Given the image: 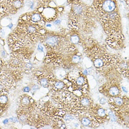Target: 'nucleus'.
Listing matches in <instances>:
<instances>
[{"label": "nucleus", "mask_w": 129, "mask_h": 129, "mask_svg": "<svg viewBox=\"0 0 129 129\" xmlns=\"http://www.w3.org/2000/svg\"><path fill=\"white\" fill-rule=\"evenodd\" d=\"M96 6L98 11L102 14V21L113 23L118 19V14L116 11V6L115 0H97L96 1Z\"/></svg>", "instance_id": "f257e3e1"}, {"label": "nucleus", "mask_w": 129, "mask_h": 129, "mask_svg": "<svg viewBox=\"0 0 129 129\" xmlns=\"http://www.w3.org/2000/svg\"><path fill=\"white\" fill-rule=\"evenodd\" d=\"M5 3L9 12L15 14L23 7L24 0H6Z\"/></svg>", "instance_id": "f03ea898"}, {"label": "nucleus", "mask_w": 129, "mask_h": 129, "mask_svg": "<svg viewBox=\"0 0 129 129\" xmlns=\"http://www.w3.org/2000/svg\"><path fill=\"white\" fill-rule=\"evenodd\" d=\"M29 15V17L30 19V20L35 23H39V22H40L42 17L41 15L38 12H35V13H33L31 15Z\"/></svg>", "instance_id": "7ed1b4c3"}, {"label": "nucleus", "mask_w": 129, "mask_h": 129, "mask_svg": "<svg viewBox=\"0 0 129 129\" xmlns=\"http://www.w3.org/2000/svg\"><path fill=\"white\" fill-rule=\"evenodd\" d=\"M45 42L49 46L54 47L56 46L58 43L57 38L54 36H49L46 38L45 40Z\"/></svg>", "instance_id": "20e7f679"}, {"label": "nucleus", "mask_w": 129, "mask_h": 129, "mask_svg": "<svg viewBox=\"0 0 129 129\" xmlns=\"http://www.w3.org/2000/svg\"><path fill=\"white\" fill-rule=\"evenodd\" d=\"M9 12L5 2L0 4V18Z\"/></svg>", "instance_id": "39448f33"}, {"label": "nucleus", "mask_w": 129, "mask_h": 129, "mask_svg": "<svg viewBox=\"0 0 129 129\" xmlns=\"http://www.w3.org/2000/svg\"><path fill=\"white\" fill-rule=\"evenodd\" d=\"M85 116H84L83 117L80 118V121L83 125L85 126H88L91 124V119L92 118H90L91 117H88V116H86V117H85Z\"/></svg>", "instance_id": "423d86ee"}, {"label": "nucleus", "mask_w": 129, "mask_h": 129, "mask_svg": "<svg viewBox=\"0 0 129 129\" xmlns=\"http://www.w3.org/2000/svg\"><path fill=\"white\" fill-rule=\"evenodd\" d=\"M94 64L95 65V67L99 68V67H101L104 65V61H103L102 58H98L96 59L94 61Z\"/></svg>", "instance_id": "0eeeda50"}, {"label": "nucleus", "mask_w": 129, "mask_h": 129, "mask_svg": "<svg viewBox=\"0 0 129 129\" xmlns=\"http://www.w3.org/2000/svg\"><path fill=\"white\" fill-rule=\"evenodd\" d=\"M109 94L112 96H116L119 93V90L116 87H112L109 90Z\"/></svg>", "instance_id": "6e6552de"}, {"label": "nucleus", "mask_w": 129, "mask_h": 129, "mask_svg": "<svg viewBox=\"0 0 129 129\" xmlns=\"http://www.w3.org/2000/svg\"><path fill=\"white\" fill-rule=\"evenodd\" d=\"M81 105L82 107H87L90 104V102L89 100L87 98H83L81 100Z\"/></svg>", "instance_id": "1a4fd4ad"}, {"label": "nucleus", "mask_w": 129, "mask_h": 129, "mask_svg": "<svg viewBox=\"0 0 129 129\" xmlns=\"http://www.w3.org/2000/svg\"><path fill=\"white\" fill-rule=\"evenodd\" d=\"M8 102V98L5 95H1L0 96V103L5 104Z\"/></svg>", "instance_id": "9d476101"}, {"label": "nucleus", "mask_w": 129, "mask_h": 129, "mask_svg": "<svg viewBox=\"0 0 129 129\" xmlns=\"http://www.w3.org/2000/svg\"><path fill=\"white\" fill-rule=\"evenodd\" d=\"M114 101L116 102V104L117 105H122V103H123V101L122 99L121 98L119 97H116L114 99Z\"/></svg>", "instance_id": "9b49d317"}, {"label": "nucleus", "mask_w": 129, "mask_h": 129, "mask_svg": "<svg viewBox=\"0 0 129 129\" xmlns=\"http://www.w3.org/2000/svg\"><path fill=\"white\" fill-rule=\"evenodd\" d=\"M97 113H98L99 116H100L101 117H103V116H105V111L103 109H98V110L97 111Z\"/></svg>", "instance_id": "f8f14e48"}, {"label": "nucleus", "mask_w": 129, "mask_h": 129, "mask_svg": "<svg viewBox=\"0 0 129 129\" xmlns=\"http://www.w3.org/2000/svg\"><path fill=\"white\" fill-rule=\"evenodd\" d=\"M84 81H85V80H84V78H83V77H80L78 78L77 79V84L78 85H82L84 84Z\"/></svg>", "instance_id": "ddd939ff"}, {"label": "nucleus", "mask_w": 129, "mask_h": 129, "mask_svg": "<svg viewBox=\"0 0 129 129\" xmlns=\"http://www.w3.org/2000/svg\"><path fill=\"white\" fill-rule=\"evenodd\" d=\"M22 102L23 105H28V104H29L30 103V100L29 99L28 97H24V98L23 99Z\"/></svg>", "instance_id": "4468645a"}, {"label": "nucleus", "mask_w": 129, "mask_h": 129, "mask_svg": "<svg viewBox=\"0 0 129 129\" xmlns=\"http://www.w3.org/2000/svg\"><path fill=\"white\" fill-rule=\"evenodd\" d=\"M40 82H41V85H42V86H44V87H45V86H47L48 85V80H47V79H46V78H43V79H42L41 80Z\"/></svg>", "instance_id": "2eb2a0df"}, {"label": "nucleus", "mask_w": 129, "mask_h": 129, "mask_svg": "<svg viewBox=\"0 0 129 129\" xmlns=\"http://www.w3.org/2000/svg\"><path fill=\"white\" fill-rule=\"evenodd\" d=\"M55 87L57 89L62 88L64 87V84L62 82H56L55 84Z\"/></svg>", "instance_id": "dca6fc26"}, {"label": "nucleus", "mask_w": 129, "mask_h": 129, "mask_svg": "<svg viewBox=\"0 0 129 129\" xmlns=\"http://www.w3.org/2000/svg\"><path fill=\"white\" fill-rule=\"evenodd\" d=\"M109 114L112 121H115L116 120V116L113 114V113L111 111H109Z\"/></svg>", "instance_id": "f3484780"}, {"label": "nucleus", "mask_w": 129, "mask_h": 129, "mask_svg": "<svg viewBox=\"0 0 129 129\" xmlns=\"http://www.w3.org/2000/svg\"><path fill=\"white\" fill-rule=\"evenodd\" d=\"M71 41L73 43H76L78 42L79 39H78V37H77L76 36H73L71 38Z\"/></svg>", "instance_id": "a211bd4d"}, {"label": "nucleus", "mask_w": 129, "mask_h": 129, "mask_svg": "<svg viewBox=\"0 0 129 129\" xmlns=\"http://www.w3.org/2000/svg\"><path fill=\"white\" fill-rule=\"evenodd\" d=\"M79 60H80V58L78 56H74L73 58V61L75 63L78 62V61H79Z\"/></svg>", "instance_id": "6ab92c4d"}, {"label": "nucleus", "mask_w": 129, "mask_h": 129, "mask_svg": "<svg viewBox=\"0 0 129 129\" xmlns=\"http://www.w3.org/2000/svg\"><path fill=\"white\" fill-rule=\"evenodd\" d=\"M19 119H20L21 121L24 122L25 120H26V117L24 115H21L20 116V117H19Z\"/></svg>", "instance_id": "aec40b11"}, {"label": "nucleus", "mask_w": 129, "mask_h": 129, "mask_svg": "<svg viewBox=\"0 0 129 129\" xmlns=\"http://www.w3.org/2000/svg\"><path fill=\"white\" fill-rule=\"evenodd\" d=\"M73 119V117H72V116H71L67 115V116H65V120H66V121H68V120L70 121V120H71V119Z\"/></svg>", "instance_id": "412c9836"}, {"label": "nucleus", "mask_w": 129, "mask_h": 129, "mask_svg": "<svg viewBox=\"0 0 129 129\" xmlns=\"http://www.w3.org/2000/svg\"><path fill=\"white\" fill-rule=\"evenodd\" d=\"M4 86L2 85H0V91H3L4 90Z\"/></svg>", "instance_id": "4be33fe9"}, {"label": "nucleus", "mask_w": 129, "mask_h": 129, "mask_svg": "<svg viewBox=\"0 0 129 129\" xmlns=\"http://www.w3.org/2000/svg\"><path fill=\"white\" fill-rule=\"evenodd\" d=\"M122 89H123V91H124V92H128V91H127V89L125 87H122Z\"/></svg>", "instance_id": "5701e85b"}, {"label": "nucleus", "mask_w": 129, "mask_h": 129, "mask_svg": "<svg viewBox=\"0 0 129 129\" xmlns=\"http://www.w3.org/2000/svg\"><path fill=\"white\" fill-rule=\"evenodd\" d=\"M6 0H0V4H2L3 3H4Z\"/></svg>", "instance_id": "b1692460"}]
</instances>
